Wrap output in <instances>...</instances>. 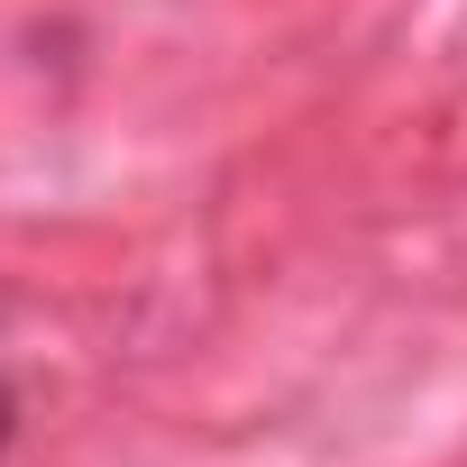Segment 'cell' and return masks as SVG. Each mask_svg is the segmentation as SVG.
I'll list each match as a JSON object with an SVG mask.
<instances>
[{
    "instance_id": "1",
    "label": "cell",
    "mask_w": 467,
    "mask_h": 467,
    "mask_svg": "<svg viewBox=\"0 0 467 467\" xmlns=\"http://www.w3.org/2000/svg\"><path fill=\"white\" fill-rule=\"evenodd\" d=\"M10 421H19V412H10V385H0V449H10Z\"/></svg>"
}]
</instances>
